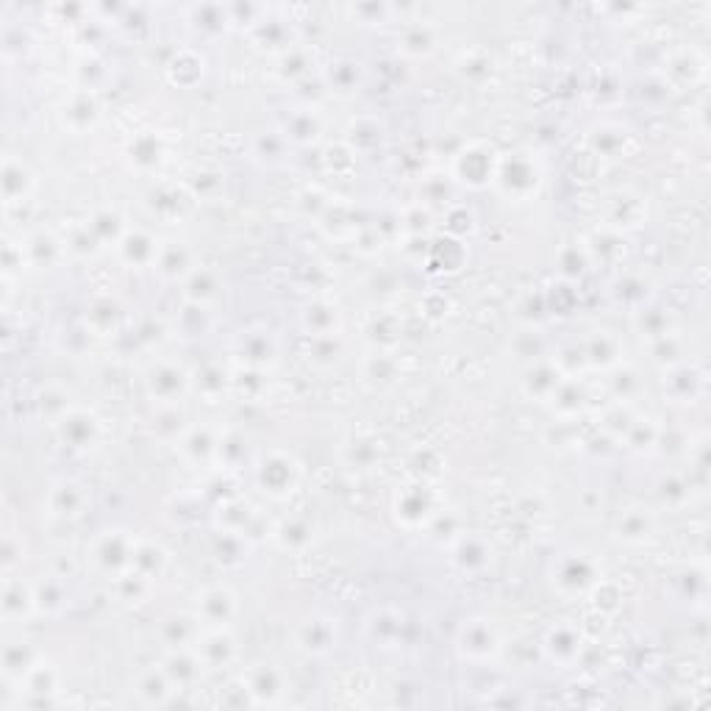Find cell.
Wrapping results in <instances>:
<instances>
[{"label": "cell", "instance_id": "cell-12", "mask_svg": "<svg viewBox=\"0 0 711 711\" xmlns=\"http://www.w3.org/2000/svg\"><path fill=\"white\" fill-rule=\"evenodd\" d=\"M300 644L312 653H325L336 644V626L325 617H312L300 628Z\"/></svg>", "mask_w": 711, "mask_h": 711}, {"label": "cell", "instance_id": "cell-24", "mask_svg": "<svg viewBox=\"0 0 711 711\" xmlns=\"http://www.w3.org/2000/svg\"><path fill=\"white\" fill-rule=\"evenodd\" d=\"M275 539H278V545L287 547V550H300V547H306L308 542H312V529H308V525L300 522V520H284L281 529L275 531Z\"/></svg>", "mask_w": 711, "mask_h": 711}, {"label": "cell", "instance_id": "cell-1", "mask_svg": "<svg viewBox=\"0 0 711 711\" xmlns=\"http://www.w3.org/2000/svg\"><path fill=\"white\" fill-rule=\"evenodd\" d=\"M134 547L137 542L126 531H103L95 542H92V562L106 575H122L129 573L134 564Z\"/></svg>", "mask_w": 711, "mask_h": 711}, {"label": "cell", "instance_id": "cell-28", "mask_svg": "<svg viewBox=\"0 0 711 711\" xmlns=\"http://www.w3.org/2000/svg\"><path fill=\"white\" fill-rule=\"evenodd\" d=\"M400 45H404V50L412 53V56H425V53L434 50V34H431L428 25H409L404 31V40H400Z\"/></svg>", "mask_w": 711, "mask_h": 711}, {"label": "cell", "instance_id": "cell-14", "mask_svg": "<svg viewBox=\"0 0 711 711\" xmlns=\"http://www.w3.org/2000/svg\"><path fill=\"white\" fill-rule=\"evenodd\" d=\"M453 562L458 570L478 573L489 564V547L478 537H465V539H458V545L453 547Z\"/></svg>", "mask_w": 711, "mask_h": 711}, {"label": "cell", "instance_id": "cell-30", "mask_svg": "<svg viewBox=\"0 0 711 711\" xmlns=\"http://www.w3.org/2000/svg\"><path fill=\"white\" fill-rule=\"evenodd\" d=\"M592 581H595V578H592V567H590V562H586V559H578V570H570L567 562H564L562 570H559V583H562V586L573 583V592H583Z\"/></svg>", "mask_w": 711, "mask_h": 711}, {"label": "cell", "instance_id": "cell-29", "mask_svg": "<svg viewBox=\"0 0 711 711\" xmlns=\"http://www.w3.org/2000/svg\"><path fill=\"white\" fill-rule=\"evenodd\" d=\"M287 134L298 142H308L320 134V120L312 111H298L292 114V120L287 122Z\"/></svg>", "mask_w": 711, "mask_h": 711}, {"label": "cell", "instance_id": "cell-6", "mask_svg": "<svg viewBox=\"0 0 711 711\" xmlns=\"http://www.w3.org/2000/svg\"><path fill=\"white\" fill-rule=\"evenodd\" d=\"M31 609L34 606V586L22 583V578H14L12 573H6L4 578V617L9 623L14 620H22L28 617Z\"/></svg>", "mask_w": 711, "mask_h": 711}, {"label": "cell", "instance_id": "cell-16", "mask_svg": "<svg viewBox=\"0 0 711 711\" xmlns=\"http://www.w3.org/2000/svg\"><path fill=\"white\" fill-rule=\"evenodd\" d=\"M545 647L553 653V659L559 662H573L581 651V636L575 628L570 626H555L547 631V639H545Z\"/></svg>", "mask_w": 711, "mask_h": 711}, {"label": "cell", "instance_id": "cell-26", "mask_svg": "<svg viewBox=\"0 0 711 711\" xmlns=\"http://www.w3.org/2000/svg\"><path fill=\"white\" fill-rule=\"evenodd\" d=\"M25 253L28 259L34 262V264H53L56 256H58V242L50 236V234H37V236H31L28 244H25Z\"/></svg>", "mask_w": 711, "mask_h": 711}, {"label": "cell", "instance_id": "cell-13", "mask_svg": "<svg viewBox=\"0 0 711 711\" xmlns=\"http://www.w3.org/2000/svg\"><path fill=\"white\" fill-rule=\"evenodd\" d=\"M147 387H150V392L156 395L159 400L170 404V400H175V397L181 395V389L187 387V378H183V373H181L178 367H173V364H159L156 369H150Z\"/></svg>", "mask_w": 711, "mask_h": 711}, {"label": "cell", "instance_id": "cell-5", "mask_svg": "<svg viewBox=\"0 0 711 711\" xmlns=\"http://www.w3.org/2000/svg\"><path fill=\"white\" fill-rule=\"evenodd\" d=\"M236 653L234 639L226 628H209L198 636V656L206 667H226Z\"/></svg>", "mask_w": 711, "mask_h": 711}, {"label": "cell", "instance_id": "cell-21", "mask_svg": "<svg viewBox=\"0 0 711 711\" xmlns=\"http://www.w3.org/2000/svg\"><path fill=\"white\" fill-rule=\"evenodd\" d=\"M173 692V681H170V675L164 672V667L156 672V670H150L139 678V695L145 698V703H164Z\"/></svg>", "mask_w": 711, "mask_h": 711}, {"label": "cell", "instance_id": "cell-22", "mask_svg": "<svg viewBox=\"0 0 711 711\" xmlns=\"http://www.w3.org/2000/svg\"><path fill=\"white\" fill-rule=\"evenodd\" d=\"M137 573H142L145 578H153L159 575L162 567H164V550L150 545V542H137L134 547V564H131Z\"/></svg>", "mask_w": 711, "mask_h": 711}, {"label": "cell", "instance_id": "cell-27", "mask_svg": "<svg viewBox=\"0 0 711 711\" xmlns=\"http://www.w3.org/2000/svg\"><path fill=\"white\" fill-rule=\"evenodd\" d=\"M20 681H25V689L28 692H56V670L50 667V664H40V662H34V667H31Z\"/></svg>", "mask_w": 711, "mask_h": 711}, {"label": "cell", "instance_id": "cell-18", "mask_svg": "<svg viewBox=\"0 0 711 711\" xmlns=\"http://www.w3.org/2000/svg\"><path fill=\"white\" fill-rule=\"evenodd\" d=\"M67 603V592H65V583L56 581V578H45L42 583L34 586V606L42 611V614H56L61 611Z\"/></svg>", "mask_w": 711, "mask_h": 711}, {"label": "cell", "instance_id": "cell-10", "mask_svg": "<svg viewBox=\"0 0 711 711\" xmlns=\"http://www.w3.org/2000/svg\"><path fill=\"white\" fill-rule=\"evenodd\" d=\"M200 667H203V662H200V656L195 659V656H190L187 653V647H175V651L167 656V662H164V672L170 675V681H173V687H178V689H187V687H192L198 678H200Z\"/></svg>", "mask_w": 711, "mask_h": 711}, {"label": "cell", "instance_id": "cell-7", "mask_svg": "<svg viewBox=\"0 0 711 711\" xmlns=\"http://www.w3.org/2000/svg\"><path fill=\"white\" fill-rule=\"evenodd\" d=\"M86 503V494L76 481H58L48 492V509L56 517H76Z\"/></svg>", "mask_w": 711, "mask_h": 711}, {"label": "cell", "instance_id": "cell-32", "mask_svg": "<svg viewBox=\"0 0 711 711\" xmlns=\"http://www.w3.org/2000/svg\"><path fill=\"white\" fill-rule=\"evenodd\" d=\"M647 531V520L642 514H626V520H620V537L626 534L628 539H636Z\"/></svg>", "mask_w": 711, "mask_h": 711}, {"label": "cell", "instance_id": "cell-11", "mask_svg": "<svg viewBox=\"0 0 711 711\" xmlns=\"http://www.w3.org/2000/svg\"><path fill=\"white\" fill-rule=\"evenodd\" d=\"M58 431L65 442H70L73 448H86L92 440H95V417L86 414V412H78V409H70L65 417L58 420Z\"/></svg>", "mask_w": 711, "mask_h": 711}, {"label": "cell", "instance_id": "cell-3", "mask_svg": "<svg viewBox=\"0 0 711 711\" xmlns=\"http://www.w3.org/2000/svg\"><path fill=\"white\" fill-rule=\"evenodd\" d=\"M256 475L264 492H270L272 498H284L298 484V465L287 453H270L262 458Z\"/></svg>", "mask_w": 711, "mask_h": 711}, {"label": "cell", "instance_id": "cell-4", "mask_svg": "<svg viewBox=\"0 0 711 711\" xmlns=\"http://www.w3.org/2000/svg\"><path fill=\"white\" fill-rule=\"evenodd\" d=\"M236 617V598L226 586H211L198 598V620L209 628H226Z\"/></svg>", "mask_w": 711, "mask_h": 711}, {"label": "cell", "instance_id": "cell-17", "mask_svg": "<svg viewBox=\"0 0 711 711\" xmlns=\"http://www.w3.org/2000/svg\"><path fill=\"white\" fill-rule=\"evenodd\" d=\"M190 264H192V256H190V251L181 242H167V244L159 247L156 267L162 270V275H167V278L190 275L192 272Z\"/></svg>", "mask_w": 711, "mask_h": 711}, {"label": "cell", "instance_id": "cell-20", "mask_svg": "<svg viewBox=\"0 0 711 711\" xmlns=\"http://www.w3.org/2000/svg\"><path fill=\"white\" fill-rule=\"evenodd\" d=\"M218 445L220 442L214 440L206 428H195V431H190V434L181 440V450H183V456H187L190 461H206V458H211L214 450H218Z\"/></svg>", "mask_w": 711, "mask_h": 711}, {"label": "cell", "instance_id": "cell-25", "mask_svg": "<svg viewBox=\"0 0 711 711\" xmlns=\"http://www.w3.org/2000/svg\"><path fill=\"white\" fill-rule=\"evenodd\" d=\"M218 278H214L209 270H192L190 275H187V295H190V300H195L198 306L200 303H206V300H211L214 295H218Z\"/></svg>", "mask_w": 711, "mask_h": 711}, {"label": "cell", "instance_id": "cell-8", "mask_svg": "<svg viewBox=\"0 0 711 711\" xmlns=\"http://www.w3.org/2000/svg\"><path fill=\"white\" fill-rule=\"evenodd\" d=\"M244 689L251 692L259 703H272L278 698V692L284 689V678L272 664H253V670L247 672Z\"/></svg>", "mask_w": 711, "mask_h": 711}, {"label": "cell", "instance_id": "cell-19", "mask_svg": "<svg viewBox=\"0 0 711 711\" xmlns=\"http://www.w3.org/2000/svg\"><path fill=\"white\" fill-rule=\"evenodd\" d=\"M458 175L461 181L470 183H484L486 178H492V162L484 150H465L458 156Z\"/></svg>", "mask_w": 711, "mask_h": 711}, {"label": "cell", "instance_id": "cell-23", "mask_svg": "<svg viewBox=\"0 0 711 711\" xmlns=\"http://www.w3.org/2000/svg\"><path fill=\"white\" fill-rule=\"evenodd\" d=\"M164 639L170 642V647H190L192 642H198V626L192 617H170L164 623Z\"/></svg>", "mask_w": 711, "mask_h": 711}, {"label": "cell", "instance_id": "cell-2", "mask_svg": "<svg viewBox=\"0 0 711 711\" xmlns=\"http://www.w3.org/2000/svg\"><path fill=\"white\" fill-rule=\"evenodd\" d=\"M458 651L465 659H473V662H486L489 656L498 653V631L489 626V620L484 617H470V620L461 623L458 628Z\"/></svg>", "mask_w": 711, "mask_h": 711}, {"label": "cell", "instance_id": "cell-31", "mask_svg": "<svg viewBox=\"0 0 711 711\" xmlns=\"http://www.w3.org/2000/svg\"><path fill=\"white\" fill-rule=\"evenodd\" d=\"M0 553H4V573H14V567L25 559V545H22V539L14 534V531H9L6 537H4V547H0Z\"/></svg>", "mask_w": 711, "mask_h": 711}, {"label": "cell", "instance_id": "cell-15", "mask_svg": "<svg viewBox=\"0 0 711 711\" xmlns=\"http://www.w3.org/2000/svg\"><path fill=\"white\" fill-rule=\"evenodd\" d=\"M31 187H34V178H31L28 167L22 162L6 159V164H4V198H6V203L22 200L31 192Z\"/></svg>", "mask_w": 711, "mask_h": 711}, {"label": "cell", "instance_id": "cell-9", "mask_svg": "<svg viewBox=\"0 0 711 711\" xmlns=\"http://www.w3.org/2000/svg\"><path fill=\"white\" fill-rule=\"evenodd\" d=\"M117 244H120L122 259H126L129 264H137V267L156 264L159 244H156V239H150L145 231H126Z\"/></svg>", "mask_w": 711, "mask_h": 711}]
</instances>
